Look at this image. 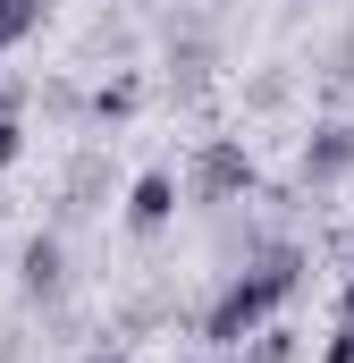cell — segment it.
I'll list each match as a JSON object with an SVG mask.
<instances>
[{
  "label": "cell",
  "mask_w": 354,
  "mask_h": 363,
  "mask_svg": "<svg viewBox=\"0 0 354 363\" xmlns=\"http://www.w3.org/2000/svg\"><path fill=\"white\" fill-rule=\"evenodd\" d=\"M135 101H144V77H110V85L93 93V118L110 127V118H135Z\"/></svg>",
  "instance_id": "obj_8"
},
{
  "label": "cell",
  "mask_w": 354,
  "mask_h": 363,
  "mask_svg": "<svg viewBox=\"0 0 354 363\" xmlns=\"http://www.w3.org/2000/svg\"><path fill=\"white\" fill-rule=\"evenodd\" d=\"M321 363H354V321H338V330H329V347H321Z\"/></svg>",
  "instance_id": "obj_10"
},
{
  "label": "cell",
  "mask_w": 354,
  "mask_h": 363,
  "mask_svg": "<svg viewBox=\"0 0 354 363\" xmlns=\"http://www.w3.org/2000/svg\"><path fill=\"white\" fill-rule=\"evenodd\" d=\"M354 178V118H321L312 135H304V152H295V186H338Z\"/></svg>",
  "instance_id": "obj_3"
},
{
  "label": "cell",
  "mask_w": 354,
  "mask_h": 363,
  "mask_svg": "<svg viewBox=\"0 0 354 363\" xmlns=\"http://www.w3.org/2000/svg\"><path fill=\"white\" fill-rule=\"evenodd\" d=\"M253 186H262V169H253L245 135H211V144L194 152V178H185V194H194V203H211V211H228V203H245Z\"/></svg>",
  "instance_id": "obj_2"
},
{
  "label": "cell",
  "mask_w": 354,
  "mask_h": 363,
  "mask_svg": "<svg viewBox=\"0 0 354 363\" xmlns=\"http://www.w3.org/2000/svg\"><path fill=\"white\" fill-rule=\"evenodd\" d=\"M346 254H354V237H346Z\"/></svg>",
  "instance_id": "obj_12"
},
{
  "label": "cell",
  "mask_w": 354,
  "mask_h": 363,
  "mask_svg": "<svg viewBox=\"0 0 354 363\" xmlns=\"http://www.w3.org/2000/svg\"><path fill=\"white\" fill-rule=\"evenodd\" d=\"M42 17H51V0H0V51H17Z\"/></svg>",
  "instance_id": "obj_7"
},
{
  "label": "cell",
  "mask_w": 354,
  "mask_h": 363,
  "mask_svg": "<svg viewBox=\"0 0 354 363\" xmlns=\"http://www.w3.org/2000/svg\"><path fill=\"white\" fill-rule=\"evenodd\" d=\"M17 152H25V118H17V110H0V169H8Z\"/></svg>",
  "instance_id": "obj_9"
},
{
  "label": "cell",
  "mask_w": 354,
  "mask_h": 363,
  "mask_svg": "<svg viewBox=\"0 0 354 363\" xmlns=\"http://www.w3.org/2000/svg\"><path fill=\"white\" fill-rule=\"evenodd\" d=\"M338 321H354V271H346V287H338Z\"/></svg>",
  "instance_id": "obj_11"
},
{
  "label": "cell",
  "mask_w": 354,
  "mask_h": 363,
  "mask_svg": "<svg viewBox=\"0 0 354 363\" xmlns=\"http://www.w3.org/2000/svg\"><path fill=\"white\" fill-rule=\"evenodd\" d=\"M304 245H262V254H245V271H228V287L202 304V338L228 355V347H245L262 321H278V304H295L304 296Z\"/></svg>",
  "instance_id": "obj_1"
},
{
  "label": "cell",
  "mask_w": 354,
  "mask_h": 363,
  "mask_svg": "<svg viewBox=\"0 0 354 363\" xmlns=\"http://www.w3.org/2000/svg\"><path fill=\"white\" fill-rule=\"evenodd\" d=\"M169 220H177V178L169 169H144V178L127 186V228L135 237H161Z\"/></svg>",
  "instance_id": "obj_4"
},
{
  "label": "cell",
  "mask_w": 354,
  "mask_h": 363,
  "mask_svg": "<svg viewBox=\"0 0 354 363\" xmlns=\"http://www.w3.org/2000/svg\"><path fill=\"white\" fill-rule=\"evenodd\" d=\"M17 271H25V296H42V304H51V296L68 287V245H59L51 228H34V237H25V254H17Z\"/></svg>",
  "instance_id": "obj_5"
},
{
  "label": "cell",
  "mask_w": 354,
  "mask_h": 363,
  "mask_svg": "<svg viewBox=\"0 0 354 363\" xmlns=\"http://www.w3.org/2000/svg\"><path fill=\"white\" fill-rule=\"evenodd\" d=\"M211 77V34H185V43H169V85L177 93H194Z\"/></svg>",
  "instance_id": "obj_6"
}]
</instances>
